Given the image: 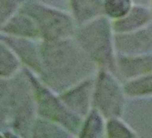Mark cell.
Segmentation results:
<instances>
[{
    "mask_svg": "<svg viewBox=\"0 0 152 138\" xmlns=\"http://www.w3.org/2000/svg\"><path fill=\"white\" fill-rule=\"evenodd\" d=\"M46 66L47 79L50 83H58L59 80L67 84L71 79L76 78V70L83 62L81 54L71 45L58 43L46 45L42 50Z\"/></svg>",
    "mask_w": 152,
    "mask_h": 138,
    "instance_id": "cell-1",
    "label": "cell"
},
{
    "mask_svg": "<svg viewBox=\"0 0 152 138\" xmlns=\"http://www.w3.org/2000/svg\"><path fill=\"white\" fill-rule=\"evenodd\" d=\"M24 11L35 22L44 36L50 40L66 36L72 30L69 18L58 12L34 5L27 7Z\"/></svg>",
    "mask_w": 152,
    "mask_h": 138,
    "instance_id": "cell-2",
    "label": "cell"
},
{
    "mask_svg": "<svg viewBox=\"0 0 152 138\" xmlns=\"http://www.w3.org/2000/svg\"><path fill=\"white\" fill-rule=\"evenodd\" d=\"M109 30L107 22L99 20L85 28L80 33L82 46L97 60L106 61L109 55Z\"/></svg>",
    "mask_w": 152,
    "mask_h": 138,
    "instance_id": "cell-3",
    "label": "cell"
},
{
    "mask_svg": "<svg viewBox=\"0 0 152 138\" xmlns=\"http://www.w3.org/2000/svg\"><path fill=\"white\" fill-rule=\"evenodd\" d=\"M97 88L96 101L103 114L106 116L118 115L121 108L122 96L116 84L108 76L102 74Z\"/></svg>",
    "mask_w": 152,
    "mask_h": 138,
    "instance_id": "cell-4",
    "label": "cell"
},
{
    "mask_svg": "<svg viewBox=\"0 0 152 138\" xmlns=\"http://www.w3.org/2000/svg\"><path fill=\"white\" fill-rule=\"evenodd\" d=\"M36 95L40 112L70 129H74L78 124L77 118L70 114L48 91L37 86Z\"/></svg>",
    "mask_w": 152,
    "mask_h": 138,
    "instance_id": "cell-5",
    "label": "cell"
},
{
    "mask_svg": "<svg viewBox=\"0 0 152 138\" xmlns=\"http://www.w3.org/2000/svg\"><path fill=\"white\" fill-rule=\"evenodd\" d=\"M118 49L135 55L152 52V25L133 33L121 35L116 39Z\"/></svg>",
    "mask_w": 152,
    "mask_h": 138,
    "instance_id": "cell-6",
    "label": "cell"
},
{
    "mask_svg": "<svg viewBox=\"0 0 152 138\" xmlns=\"http://www.w3.org/2000/svg\"><path fill=\"white\" fill-rule=\"evenodd\" d=\"M133 102L130 124L141 136L152 137V95Z\"/></svg>",
    "mask_w": 152,
    "mask_h": 138,
    "instance_id": "cell-7",
    "label": "cell"
},
{
    "mask_svg": "<svg viewBox=\"0 0 152 138\" xmlns=\"http://www.w3.org/2000/svg\"><path fill=\"white\" fill-rule=\"evenodd\" d=\"M121 73L126 77L135 78L152 73V54L136 57H121L118 59Z\"/></svg>",
    "mask_w": 152,
    "mask_h": 138,
    "instance_id": "cell-8",
    "label": "cell"
},
{
    "mask_svg": "<svg viewBox=\"0 0 152 138\" xmlns=\"http://www.w3.org/2000/svg\"><path fill=\"white\" fill-rule=\"evenodd\" d=\"M149 12L142 8L136 7L124 18L116 21L115 29L118 32H128L146 24L150 20Z\"/></svg>",
    "mask_w": 152,
    "mask_h": 138,
    "instance_id": "cell-9",
    "label": "cell"
},
{
    "mask_svg": "<svg viewBox=\"0 0 152 138\" xmlns=\"http://www.w3.org/2000/svg\"><path fill=\"white\" fill-rule=\"evenodd\" d=\"M89 83L77 87L75 90L65 94L63 99L73 110L80 114L86 112L89 96Z\"/></svg>",
    "mask_w": 152,
    "mask_h": 138,
    "instance_id": "cell-10",
    "label": "cell"
},
{
    "mask_svg": "<svg viewBox=\"0 0 152 138\" xmlns=\"http://www.w3.org/2000/svg\"><path fill=\"white\" fill-rule=\"evenodd\" d=\"M4 29L7 32L27 36H34L39 32L35 22L24 16L14 17Z\"/></svg>",
    "mask_w": 152,
    "mask_h": 138,
    "instance_id": "cell-11",
    "label": "cell"
},
{
    "mask_svg": "<svg viewBox=\"0 0 152 138\" xmlns=\"http://www.w3.org/2000/svg\"><path fill=\"white\" fill-rule=\"evenodd\" d=\"M75 15L80 21L88 20L101 10L99 0H71Z\"/></svg>",
    "mask_w": 152,
    "mask_h": 138,
    "instance_id": "cell-12",
    "label": "cell"
},
{
    "mask_svg": "<svg viewBox=\"0 0 152 138\" xmlns=\"http://www.w3.org/2000/svg\"><path fill=\"white\" fill-rule=\"evenodd\" d=\"M7 41L17 52L23 60L33 67L38 68V70L40 69V64L35 51L29 43L15 39H8Z\"/></svg>",
    "mask_w": 152,
    "mask_h": 138,
    "instance_id": "cell-13",
    "label": "cell"
},
{
    "mask_svg": "<svg viewBox=\"0 0 152 138\" xmlns=\"http://www.w3.org/2000/svg\"><path fill=\"white\" fill-rule=\"evenodd\" d=\"M125 91L131 96L152 95V73L128 83Z\"/></svg>",
    "mask_w": 152,
    "mask_h": 138,
    "instance_id": "cell-14",
    "label": "cell"
},
{
    "mask_svg": "<svg viewBox=\"0 0 152 138\" xmlns=\"http://www.w3.org/2000/svg\"><path fill=\"white\" fill-rule=\"evenodd\" d=\"M102 123L96 112H92L87 118L81 134V137H95L100 134Z\"/></svg>",
    "mask_w": 152,
    "mask_h": 138,
    "instance_id": "cell-15",
    "label": "cell"
},
{
    "mask_svg": "<svg viewBox=\"0 0 152 138\" xmlns=\"http://www.w3.org/2000/svg\"><path fill=\"white\" fill-rule=\"evenodd\" d=\"M106 12L112 17L125 15L130 8L129 0H105Z\"/></svg>",
    "mask_w": 152,
    "mask_h": 138,
    "instance_id": "cell-16",
    "label": "cell"
},
{
    "mask_svg": "<svg viewBox=\"0 0 152 138\" xmlns=\"http://www.w3.org/2000/svg\"><path fill=\"white\" fill-rule=\"evenodd\" d=\"M17 62L12 55L1 46V73L7 75L15 70Z\"/></svg>",
    "mask_w": 152,
    "mask_h": 138,
    "instance_id": "cell-17",
    "label": "cell"
},
{
    "mask_svg": "<svg viewBox=\"0 0 152 138\" xmlns=\"http://www.w3.org/2000/svg\"><path fill=\"white\" fill-rule=\"evenodd\" d=\"M108 135L110 137H131L133 134L122 124L116 120H111L107 124Z\"/></svg>",
    "mask_w": 152,
    "mask_h": 138,
    "instance_id": "cell-18",
    "label": "cell"
},
{
    "mask_svg": "<svg viewBox=\"0 0 152 138\" xmlns=\"http://www.w3.org/2000/svg\"><path fill=\"white\" fill-rule=\"evenodd\" d=\"M15 6V1L14 0H1V19L10 13Z\"/></svg>",
    "mask_w": 152,
    "mask_h": 138,
    "instance_id": "cell-19",
    "label": "cell"
}]
</instances>
